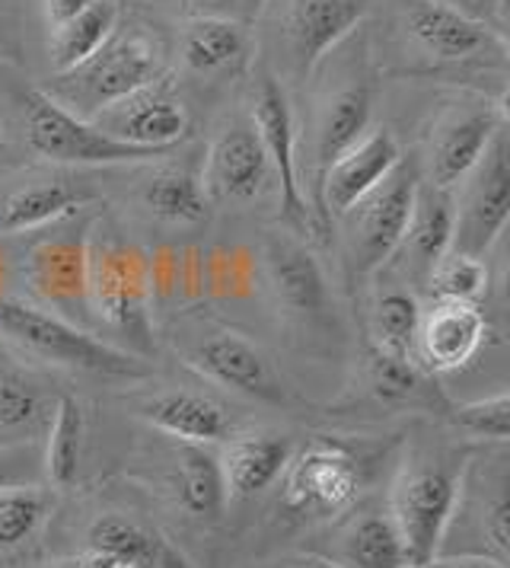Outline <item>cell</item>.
Segmentation results:
<instances>
[{"mask_svg":"<svg viewBox=\"0 0 510 568\" xmlns=\"http://www.w3.org/2000/svg\"><path fill=\"white\" fill-rule=\"evenodd\" d=\"M498 125L491 105H466L440 115L428 141V185L450 192L469 180L498 138Z\"/></svg>","mask_w":510,"mask_h":568,"instance_id":"cell-12","label":"cell"},{"mask_svg":"<svg viewBox=\"0 0 510 568\" xmlns=\"http://www.w3.org/2000/svg\"><path fill=\"white\" fill-rule=\"evenodd\" d=\"M494 36H498V42H501V49L510 52V0L508 7L501 10V17H498V29H491Z\"/></svg>","mask_w":510,"mask_h":568,"instance_id":"cell-43","label":"cell"},{"mask_svg":"<svg viewBox=\"0 0 510 568\" xmlns=\"http://www.w3.org/2000/svg\"><path fill=\"white\" fill-rule=\"evenodd\" d=\"M484 559L498 568H510V479H504L498 491L488 498L482 515Z\"/></svg>","mask_w":510,"mask_h":568,"instance_id":"cell-38","label":"cell"},{"mask_svg":"<svg viewBox=\"0 0 510 568\" xmlns=\"http://www.w3.org/2000/svg\"><path fill=\"white\" fill-rule=\"evenodd\" d=\"M0 141H3V131H0Z\"/></svg>","mask_w":510,"mask_h":568,"instance_id":"cell-51","label":"cell"},{"mask_svg":"<svg viewBox=\"0 0 510 568\" xmlns=\"http://www.w3.org/2000/svg\"><path fill=\"white\" fill-rule=\"evenodd\" d=\"M54 399L32 371L0 358V454L42 435L54 413Z\"/></svg>","mask_w":510,"mask_h":568,"instance_id":"cell-23","label":"cell"},{"mask_svg":"<svg viewBox=\"0 0 510 568\" xmlns=\"http://www.w3.org/2000/svg\"><path fill=\"white\" fill-rule=\"evenodd\" d=\"M68 568H83V566H80V559H76V562H71V566H68Z\"/></svg>","mask_w":510,"mask_h":568,"instance_id":"cell-49","label":"cell"},{"mask_svg":"<svg viewBox=\"0 0 510 568\" xmlns=\"http://www.w3.org/2000/svg\"><path fill=\"white\" fill-rule=\"evenodd\" d=\"M122 568H160V562L156 559H141V562H128Z\"/></svg>","mask_w":510,"mask_h":568,"instance_id":"cell-48","label":"cell"},{"mask_svg":"<svg viewBox=\"0 0 510 568\" xmlns=\"http://www.w3.org/2000/svg\"><path fill=\"white\" fill-rule=\"evenodd\" d=\"M335 562L345 568H406V542L389 508L351 517L338 537Z\"/></svg>","mask_w":510,"mask_h":568,"instance_id":"cell-26","label":"cell"},{"mask_svg":"<svg viewBox=\"0 0 510 568\" xmlns=\"http://www.w3.org/2000/svg\"><path fill=\"white\" fill-rule=\"evenodd\" d=\"M278 483L280 505L290 515L332 517L355 505L364 469L341 440L313 438L290 454Z\"/></svg>","mask_w":510,"mask_h":568,"instance_id":"cell-7","label":"cell"},{"mask_svg":"<svg viewBox=\"0 0 510 568\" xmlns=\"http://www.w3.org/2000/svg\"><path fill=\"white\" fill-rule=\"evenodd\" d=\"M272 160L253 119L230 122L204 160L202 185L211 202H253L272 182Z\"/></svg>","mask_w":510,"mask_h":568,"instance_id":"cell-11","label":"cell"},{"mask_svg":"<svg viewBox=\"0 0 510 568\" xmlns=\"http://www.w3.org/2000/svg\"><path fill=\"white\" fill-rule=\"evenodd\" d=\"M272 568H345L338 566L335 559H323V556H287V559H280Z\"/></svg>","mask_w":510,"mask_h":568,"instance_id":"cell-42","label":"cell"},{"mask_svg":"<svg viewBox=\"0 0 510 568\" xmlns=\"http://www.w3.org/2000/svg\"><path fill=\"white\" fill-rule=\"evenodd\" d=\"M406 568H498L484 556H434L428 562H415Z\"/></svg>","mask_w":510,"mask_h":568,"instance_id":"cell-40","label":"cell"},{"mask_svg":"<svg viewBox=\"0 0 510 568\" xmlns=\"http://www.w3.org/2000/svg\"><path fill=\"white\" fill-rule=\"evenodd\" d=\"M491 109H494L498 122H504V125H510V87H504V90H501L498 103L491 105Z\"/></svg>","mask_w":510,"mask_h":568,"instance_id":"cell-44","label":"cell"},{"mask_svg":"<svg viewBox=\"0 0 510 568\" xmlns=\"http://www.w3.org/2000/svg\"><path fill=\"white\" fill-rule=\"evenodd\" d=\"M370 112H374V93L367 83L345 87L326 100V105L319 109V119H316V141H313L316 182H323L332 163L341 154H348L367 134Z\"/></svg>","mask_w":510,"mask_h":568,"instance_id":"cell-25","label":"cell"},{"mask_svg":"<svg viewBox=\"0 0 510 568\" xmlns=\"http://www.w3.org/2000/svg\"><path fill=\"white\" fill-rule=\"evenodd\" d=\"M421 316L425 311L411 291L392 287V291L377 294L374 311H370V348L399 355V358H415Z\"/></svg>","mask_w":510,"mask_h":568,"instance_id":"cell-31","label":"cell"},{"mask_svg":"<svg viewBox=\"0 0 510 568\" xmlns=\"http://www.w3.org/2000/svg\"><path fill=\"white\" fill-rule=\"evenodd\" d=\"M122 336L137 355H153L147 256L115 236H90V316Z\"/></svg>","mask_w":510,"mask_h":568,"instance_id":"cell-4","label":"cell"},{"mask_svg":"<svg viewBox=\"0 0 510 568\" xmlns=\"http://www.w3.org/2000/svg\"><path fill=\"white\" fill-rule=\"evenodd\" d=\"M83 552L100 556L112 566H128V562H141V559H156V542L131 517L102 515L86 530V549Z\"/></svg>","mask_w":510,"mask_h":568,"instance_id":"cell-35","label":"cell"},{"mask_svg":"<svg viewBox=\"0 0 510 568\" xmlns=\"http://www.w3.org/2000/svg\"><path fill=\"white\" fill-rule=\"evenodd\" d=\"M90 122L119 141L156 151H173L188 134V115L163 80L102 109Z\"/></svg>","mask_w":510,"mask_h":568,"instance_id":"cell-15","label":"cell"},{"mask_svg":"<svg viewBox=\"0 0 510 568\" xmlns=\"http://www.w3.org/2000/svg\"><path fill=\"white\" fill-rule=\"evenodd\" d=\"M364 387L380 406H421L440 399L431 393V374H425L415 358L386 355L377 348H370V358L364 364Z\"/></svg>","mask_w":510,"mask_h":568,"instance_id":"cell-30","label":"cell"},{"mask_svg":"<svg viewBox=\"0 0 510 568\" xmlns=\"http://www.w3.org/2000/svg\"><path fill=\"white\" fill-rule=\"evenodd\" d=\"M253 119L255 131L265 144V154L272 160V173L278 180L280 214L287 224L306 227L309 207H306L300 173H297V131H294V112L290 100L275 78H262L253 90Z\"/></svg>","mask_w":510,"mask_h":568,"instance_id":"cell-10","label":"cell"},{"mask_svg":"<svg viewBox=\"0 0 510 568\" xmlns=\"http://www.w3.org/2000/svg\"><path fill=\"white\" fill-rule=\"evenodd\" d=\"M374 0H290L284 13V42L297 78L306 80L326 54L355 32Z\"/></svg>","mask_w":510,"mask_h":568,"instance_id":"cell-13","label":"cell"},{"mask_svg":"<svg viewBox=\"0 0 510 568\" xmlns=\"http://www.w3.org/2000/svg\"><path fill=\"white\" fill-rule=\"evenodd\" d=\"M23 122L29 148L39 156H45V160L68 163V166H76V163H90V166L141 163V160L170 154V151L137 148V144H128V141L105 134L90 119H80L61 103H54L49 93H42V90L26 93Z\"/></svg>","mask_w":510,"mask_h":568,"instance_id":"cell-6","label":"cell"},{"mask_svg":"<svg viewBox=\"0 0 510 568\" xmlns=\"http://www.w3.org/2000/svg\"><path fill=\"white\" fill-rule=\"evenodd\" d=\"M10 483H20V479H17V473H13V460H3V464H0V489L10 486Z\"/></svg>","mask_w":510,"mask_h":568,"instance_id":"cell-46","label":"cell"},{"mask_svg":"<svg viewBox=\"0 0 510 568\" xmlns=\"http://www.w3.org/2000/svg\"><path fill=\"white\" fill-rule=\"evenodd\" d=\"M182 3L198 10V17H227V10L239 7V0H182Z\"/></svg>","mask_w":510,"mask_h":568,"instance_id":"cell-41","label":"cell"},{"mask_svg":"<svg viewBox=\"0 0 510 568\" xmlns=\"http://www.w3.org/2000/svg\"><path fill=\"white\" fill-rule=\"evenodd\" d=\"M453 227H457V205L450 192L418 185L406 240L399 246V253L406 256V272L415 282L428 284L434 265L453 250Z\"/></svg>","mask_w":510,"mask_h":568,"instance_id":"cell-24","label":"cell"},{"mask_svg":"<svg viewBox=\"0 0 510 568\" xmlns=\"http://www.w3.org/2000/svg\"><path fill=\"white\" fill-rule=\"evenodd\" d=\"M406 29L415 45L437 64H462L501 45L482 20L469 17L450 0H411Z\"/></svg>","mask_w":510,"mask_h":568,"instance_id":"cell-16","label":"cell"},{"mask_svg":"<svg viewBox=\"0 0 510 568\" xmlns=\"http://www.w3.org/2000/svg\"><path fill=\"white\" fill-rule=\"evenodd\" d=\"M93 195L83 192L76 182L45 180L20 185L0 205V233H26L35 227H49L58 217L74 214Z\"/></svg>","mask_w":510,"mask_h":568,"instance_id":"cell-27","label":"cell"},{"mask_svg":"<svg viewBox=\"0 0 510 568\" xmlns=\"http://www.w3.org/2000/svg\"><path fill=\"white\" fill-rule=\"evenodd\" d=\"M0 342L54 367L90 371V374L125 377V381L147 374V364L137 355L83 333L80 326L58 313L32 307L23 301L0 297Z\"/></svg>","mask_w":510,"mask_h":568,"instance_id":"cell-2","label":"cell"},{"mask_svg":"<svg viewBox=\"0 0 510 568\" xmlns=\"http://www.w3.org/2000/svg\"><path fill=\"white\" fill-rule=\"evenodd\" d=\"M170 483H173L178 505L192 517L211 520V517L221 515L224 505H227L221 464L204 444H178Z\"/></svg>","mask_w":510,"mask_h":568,"instance_id":"cell-28","label":"cell"},{"mask_svg":"<svg viewBox=\"0 0 510 568\" xmlns=\"http://www.w3.org/2000/svg\"><path fill=\"white\" fill-rule=\"evenodd\" d=\"M253 58L249 23L233 17H195L182 29V61L192 74H243Z\"/></svg>","mask_w":510,"mask_h":568,"instance_id":"cell-22","label":"cell"},{"mask_svg":"<svg viewBox=\"0 0 510 568\" xmlns=\"http://www.w3.org/2000/svg\"><path fill=\"white\" fill-rule=\"evenodd\" d=\"M290 454H294L290 440L280 435H265V432L230 435L221 444V457H217L227 501H246L272 489L280 479Z\"/></svg>","mask_w":510,"mask_h":568,"instance_id":"cell-19","label":"cell"},{"mask_svg":"<svg viewBox=\"0 0 510 568\" xmlns=\"http://www.w3.org/2000/svg\"><path fill=\"white\" fill-rule=\"evenodd\" d=\"M93 0H42L45 7V20H49L51 29L64 27L68 20H74L80 10H86Z\"/></svg>","mask_w":510,"mask_h":568,"instance_id":"cell-39","label":"cell"},{"mask_svg":"<svg viewBox=\"0 0 510 568\" xmlns=\"http://www.w3.org/2000/svg\"><path fill=\"white\" fill-rule=\"evenodd\" d=\"M418 170L411 163H399L386 180L357 202L345 221V262L351 278L377 275L389 258L399 256L406 240L408 221L418 199Z\"/></svg>","mask_w":510,"mask_h":568,"instance_id":"cell-5","label":"cell"},{"mask_svg":"<svg viewBox=\"0 0 510 568\" xmlns=\"http://www.w3.org/2000/svg\"><path fill=\"white\" fill-rule=\"evenodd\" d=\"M83 438H86V415L74 396H58L49 422V444H45V473L54 489H68L80 473L83 460Z\"/></svg>","mask_w":510,"mask_h":568,"instance_id":"cell-33","label":"cell"},{"mask_svg":"<svg viewBox=\"0 0 510 568\" xmlns=\"http://www.w3.org/2000/svg\"><path fill=\"white\" fill-rule=\"evenodd\" d=\"M510 224V151L501 138L491 141L482 163L462 182L453 250L484 258Z\"/></svg>","mask_w":510,"mask_h":568,"instance_id":"cell-9","label":"cell"},{"mask_svg":"<svg viewBox=\"0 0 510 568\" xmlns=\"http://www.w3.org/2000/svg\"><path fill=\"white\" fill-rule=\"evenodd\" d=\"M207 192L198 176L188 170L156 173L144 189V205L153 217L166 224H202L207 217Z\"/></svg>","mask_w":510,"mask_h":568,"instance_id":"cell-34","label":"cell"},{"mask_svg":"<svg viewBox=\"0 0 510 568\" xmlns=\"http://www.w3.org/2000/svg\"><path fill=\"white\" fill-rule=\"evenodd\" d=\"M0 42H3V23H0Z\"/></svg>","mask_w":510,"mask_h":568,"instance_id":"cell-50","label":"cell"},{"mask_svg":"<svg viewBox=\"0 0 510 568\" xmlns=\"http://www.w3.org/2000/svg\"><path fill=\"white\" fill-rule=\"evenodd\" d=\"M428 287H431L434 301L479 304L484 297V291H488V265H484V258L450 250L431 268Z\"/></svg>","mask_w":510,"mask_h":568,"instance_id":"cell-36","label":"cell"},{"mask_svg":"<svg viewBox=\"0 0 510 568\" xmlns=\"http://www.w3.org/2000/svg\"><path fill=\"white\" fill-rule=\"evenodd\" d=\"M188 367L198 371L211 384H221V387L258 399V403H280L284 399V387H280L272 362L262 355L258 345H253L239 333L217 329V333L204 336L192 348Z\"/></svg>","mask_w":510,"mask_h":568,"instance_id":"cell-14","label":"cell"},{"mask_svg":"<svg viewBox=\"0 0 510 568\" xmlns=\"http://www.w3.org/2000/svg\"><path fill=\"white\" fill-rule=\"evenodd\" d=\"M450 422L466 438L510 444V389L472 403H459L457 409H450Z\"/></svg>","mask_w":510,"mask_h":568,"instance_id":"cell-37","label":"cell"},{"mask_svg":"<svg viewBox=\"0 0 510 568\" xmlns=\"http://www.w3.org/2000/svg\"><path fill=\"white\" fill-rule=\"evenodd\" d=\"M54 515V491L35 483H10L0 489V552L35 540Z\"/></svg>","mask_w":510,"mask_h":568,"instance_id":"cell-32","label":"cell"},{"mask_svg":"<svg viewBox=\"0 0 510 568\" xmlns=\"http://www.w3.org/2000/svg\"><path fill=\"white\" fill-rule=\"evenodd\" d=\"M268 275L272 287L284 304V311L297 316L300 323H316L329 311V287L326 275L313 253L294 240H272L268 243Z\"/></svg>","mask_w":510,"mask_h":568,"instance_id":"cell-21","label":"cell"},{"mask_svg":"<svg viewBox=\"0 0 510 568\" xmlns=\"http://www.w3.org/2000/svg\"><path fill=\"white\" fill-rule=\"evenodd\" d=\"M26 282L51 313L80 323L90 316V233L86 221L49 233L26 258Z\"/></svg>","mask_w":510,"mask_h":568,"instance_id":"cell-8","label":"cell"},{"mask_svg":"<svg viewBox=\"0 0 510 568\" xmlns=\"http://www.w3.org/2000/svg\"><path fill=\"white\" fill-rule=\"evenodd\" d=\"M402 163V148L389 129L367 131L348 154H341L319 182V199L326 217H345L351 207L370 195L396 166Z\"/></svg>","mask_w":510,"mask_h":568,"instance_id":"cell-18","label":"cell"},{"mask_svg":"<svg viewBox=\"0 0 510 568\" xmlns=\"http://www.w3.org/2000/svg\"><path fill=\"white\" fill-rule=\"evenodd\" d=\"M119 20H122L119 0H93L86 10L76 13L74 20L51 29L49 52L54 74H64V71L76 68L80 61H86L93 52H100L102 45L112 39V32L119 29Z\"/></svg>","mask_w":510,"mask_h":568,"instance_id":"cell-29","label":"cell"},{"mask_svg":"<svg viewBox=\"0 0 510 568\" xmlns=\"http://www.w3.org/2000/svg\"><path fill=\"white\" fill-rule=\"evenodd\" d=\"M163 71H166V54L151 29H115L100 52H93L71 71L58 74L42 93H49L54 103H61L80 119H93L102 109L163 80Z\"/></svg>","mask_w":510,"mask_h":568,"instance_id":"cell-1","label":"cell"},{"mask_svg":"<svg viewBox=\"0 0 510 568\" xmlns=\"http://www.w3.org/2000/svg\"><path fill=\"white\" fill-rule=\"evenodd\" d=\"M484 323L479 304L466 301H434L421 316V329L415 342V364L425 374H453L479 355L484 345Z\"/></svg>","mask_w":510,"mask_h":568,"instance_id":"cell-17","label":"cell"},{"mask_svg":"<svg viewBox=\"0 0 510 568\" xmlns=\"http://www.w3.org/2000/svg\"><path fill=\"white\" fill-rule=\"evenodd\" d=\"M501 301H504V307L510 313V258L508 265H504V272H501Z\"/></svg>","mask_w":510,"mask_h":568,"instance_id":"cell-47","label":"cell"},{"mask_svg":"<svg viewBox=\"0 0 510 568\" xmlns=\"http://www.w3.org/2000/svg\"><path fill=\"white\" fill-rule=\"evenodd\" d=\"M268 0H239V10H243V17H246V23H253L255 17L262 13V7H265Z\"/></svg>","mask_w":510,"mask_h":568,"instance_id":"cell-45","label":"cell"},{"mask_svg":"<svg viewBox=\"0 0 510 568\" xmlns=\"http://www.w3.org/2000/svg\"><path fill=\"white\" fill-rule=\"evenodd\" d=\"M137 415L151 422L166 438H176L178 444H204V447L217 440L224 444L233 432L230 413L221 403L207 399L202 393H188V389L156 393L141 403Z\"/></svg>","mask_w":510,"mask_h":568,"instance_id":"cell-20","label":"cell"},{"mask_svg":"<svg viewBox=\"0 0 510 568\" xmlns=\"http://www.w3.org/2000/svg\"><path fill=\"white\" fill-rule=\"evenodd\" d=\"M466 464L459 457H408L389 489V515L406 542L408 566L428 562L440 552L443 537L462 501Z\"/></svg>","mask_w":510,"mask_h":568,"instance_id":"cell-3","label":"cell"}]
</instances>
